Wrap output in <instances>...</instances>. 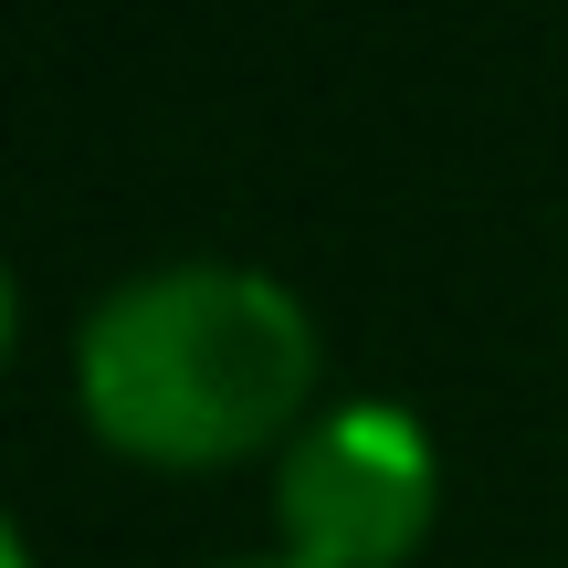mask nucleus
Wrapping results in <instances>:
<instances>
[{
  "instance_id": "obj_1",
  "label": "nucleus",
  "mask_w": 568,
  "mask_h": 568,
  "mask_svg": "<svg viewBox=\"0 0 568 568\" xmlns=\"http://www.w3.org/2000/svg\"><path fill=\"white\" fill-rule=\"evenodd\" d=\"M316 316L253 264H148L74 326V410L148 474H222L316 422Z\"/></svg>"
},
{
  "instance_id": "obj_2",
  "label": "nucleus",
  "mask_w": 568,
  "mask_h": 568,
  "mask_svg": "<svg viewBox=\"0 0 568 568\" xmlns=\"http://www.w3.org/2000/svg\"><path fill=\"white\" fill-rule=\"evenodd\" d=\"M443 464L400 400H337L274 453V527L295 568H400L432 537Z\"/></svg>"
},
{
  "instance_id": "obj_3",
  "label": "nucleus",
  "mask_w": 568,
  "mask_h": 568,
  "mask_svg": "<svg viewBox=\"0 0 568 568\" xmlns=\"http://www.w3.org/2000/svg\"><path fill=\"white\" fill-rule=\"evenodd\" d=\"M11 326H21V295H11V264H0V368H11Z\"/></svg>"
},
{
  "instance_id": "obj_4",
  "label": "nucleus",
  "mask_w": 568,
  "mask_h": 568,
  "mask_svg": "<svg viewBox=\"0 0 568 568\" xmlns=\"http://www.w3.org/2000/svg\"><path fill=\"white\" fill-rule=\"evenodd\" d=\"M0 568H32V548H21V527L0 516Z\"/></svg>"
},
{
  "instance_id": "obj_5",
  "label": "nucleus",
  "mask_w": 568,
  "mask_h": 568,
  "mask_svg": "<svg viewBox=\"0 0 568 568\" xmlns=\"http://www.w3.org/2000/svg\"><path fill=\"white\" fill-rule=\"evenodd\" d=\"M232 568H295V558H232Z\"/></svg>"
}]
</instances>
